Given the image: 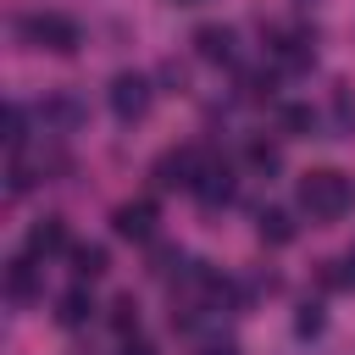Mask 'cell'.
<instances>
[{
    "mask_svg": "<svg viewBox=\"0 0 355 355\" xmlns=\"http://www.w3.org/2000/svg\"><path fill=\"white\" fill-rule=\"evenodd\" d=\"M349 205H355V189H349V178H344V172L316 166V172H305V178H300V211H305L311 222H338Z\"/></svg>",
    "mask_w": 355,
    "mask_h": 355,
    "instance_id": "cell-1",
    "label": "cell"
},
{
    "mask_svg": "<svg viewBox=\"0 0 355 355\" xmlns=\"http://www.w3.org/2000/svg\"><path fill=\"white\" fill-rule=\"evenodd\" d=\"M17 33H22V44L50 50V55H72V50L83 44L78 22H72V17H61V11H28V17L17 22Z\"/></svg>",
    "mask_w": 355,
    "mask_h": 355,
    "instance_id": "cell-2",
    "label": "cell"
},
{
    "mask_svg": "<svg viewBox=\"0 0 355 355\" xmlns=\"http://www.w3.org/2000/svg\"><path fill=\"white\" fill-rule=\"evenodd\" d=\"M105 100H111V111H116L122 122H139V116L150 111L155 89H150V78H144V72H116V78H111V89H105Z\"/></svg>",
    "mask_w": 355,
    "mask_h": 355,
    "instance_id": "cell-3",
    "label": "cell"
},
{
    "mask_svg": "<svg viewBox=\"0 0 355 355\" xmlns=\"http://www.w3.org/2000/svg\"><path fill=\"white\" fill-rule=\"evenodd\" d=\"M155 200H122L116 211H111V233L116 239H128V244H144L150 233H155Z\"/></svg>",
    "mask_w": 355,
    "mask_h": 355,
    "instance_id": "cell-4",
    "label": "cell"
},
{
    "mask_svg": "<svg viewBox=\"0 0 355 355\" xmlns=\"http://www.w3.org/2000/svg\"><path fill=\"white\" fill-rule=\"evenodd\" d=\"M200 166H205V155H200L194 144H183V150H166V155L155 161V183H161V189H194Z\"/></svg>",
    "mask_w": 355,
    "mask_h": 355,
    "instance_id": "cell-5",
    "label": "cell"
},
{
    "mask_svg": "<svg viewBox=\"0 0 355 355\" xmlns=\"http://www.w3.org/2000/svg\"><path fill=\"white\" fill-rule=\"evenodd\" d=\"M189 194H194L200 205H211V211H216V205H227V200H233V166L205 155V166H200V178H194V189H189Z\"/></svg>",
    "mask_w": 355,
    "mask_h": 355,
    "instance_id": "cell-6",
    "label": "cell"
},
{
    "mask_svg": "<svg viewBox=\"0 0 355 355\" xmlns=\"http://www.w3.org/2000/svg\"><path fill=\"white\" fill-rule=\"evenodd\" d=\"M272 61L277 67H288V72H300V67H311L316 61V39L311 33H272Z\"/></svg>",
    "mask_w": 355,
    "mask_h": 355,
    "instance_id": "cell-7",
    "label": "cell"
},
{
    "mask_svg": "<svg viewBox=\"0 0 355 355\" xmlns=\"http://www.w3.org/2000/svg\"><path fill=\"white\" fill-rule=\"evenodd\" d=\"M61 250H67V222L61 216H39L28 227V255L44 261V255H61Z\"/></svg>",
    "mask_w": 355,
    "mask_h": 355,
    "instance_id": "cell-8",
    "label": "cell"
},
{
    "mask_svg": "<svg viewBox=\"0 0 355 355\" xmlns=\"http://www.w3.org/2000/svg\"><path fill=\"white\" fill-rule=\"evenodd\" d=\"M194 50H200L205 61H233V28H227V22H205V28L194 33Z\"/></svg>",
    "mask_w": 355,
    "mask_h": 355,
    "instance_id": "cell-9",
    "label": "cell"
},
{
    "mask_svg": "<svg viewBox=\"0 0 355 355\" xmlns=\"http://www.w3.org/2000/svg\"><path fill=\"white\" fill-rule=\"evenodd\" d=\"M255 233H261V244H272V250H283V244H294V216L288 211H277V205H266L261 211V222H255Z\"/></svg>",
    "mask_w": 355,
    "mask_h": 355,
    "instance_id": "cell-10",
    "label": "cell"
},
{
    "mask_svg": "<svg viewBox=\"0 0 355 355\" xmlns=\"http://www.w3.org/2000/svg\"><path fill=\"white\" fill-rule=\"evenodd\" d=\"M89 316H94V300H89V288H83V283H78V288H67V294L55 300V322H61V327H83Z\"/></svg>",
    "mask_w": 355,
    "mask_h": 355,
    "instance_id": "cell-11",
    "label": "cell"
},
{
    "mask_svg": "<svg viewBox=\"0 0 355 355\" xmlns=\"http://www.w3.org/2000/svg\"><path fill=\"white\" fill-rule=\"evenodd\" d=\"M6 294H11V300H33V294H39V283H33V255L11 261V272H6Z\"/></svg>",
    "mask_w": 355,
    "mask_h": 355,
    "instance_id": "cell-12",
    "label": "cell"
},
{
    "mask_svg": "<svg viewBox=\"0 0 355 355\" xmlns=\"http://www.w3.org/2000/svg\"><path fill=\"white\" fill-rule=\"evenodd\" d=\"M105 266H111V261H105L100 244H78V250H72V272H78L83 283H89V277H105Z\"/></svg>",
    "mask_w": 355,
    "mask_h": 355,
    "instance_id": "cell-13",
    "label": "cell"
},
{
    "mask_svg": "<svg viewBox=\"0 0 355 355\" xmlns=\"http://www.w3.org/2000/svg\"><path fill=\"white\" fill-rule=\"evenodd\" d=\"M277 122H283V133H288V139H305V133L316 128L311 105H283V111H277Z\"/></svg>",
    "mask_w": 355,
    "mask_h": 355,
    "instance_id": "cell-14",
    "label": "cell"
},
{
    "mask_svg": "<svg viewBox=\"0 0 355 355\" xmlns=\"http://www.w3.org/2000/svg\"><path fill=\"white\" fill-rule=\"evenodd\" d=\"M150 272H155V277H172V272L183 277V272H189V261H183V250H178V244H161V250H155V261H150Z\"/></svg>",
    "mask_w": 355,
    "mask_h": 355,
    "instance_id": "cell-15",
    "label": "cell"
},
{
    "mask_svg": "<svg viewBox=\"0 0 355 355\" xmlns=\"http://www.w3.org/2000/svg\"><path fill=\"white\" fill-rule=\"evenodd\" d=\"M250 166H255V172H277V166H283V155H277V144H266V139H255V144H250Z\"/></svg>",
    "mask_w": 355,
    "mask_h": 355,
    "instance_id": "cell-16",
    "label": "cell"
},
{
    "mask_svg": "<svg viewBox=\"0 0 355 355\" xmlns=\"http://www.w3.org/2000/svg\"><path fill=\"white\" fill-rule=\"evenodd\" d=\"M111 311H116V316H111V327H116V333H133V327H139V305H133V294H122Z\"/></svg>",
    "mask_w": 355,
    "mask_h": 355,
    "instance_id": "cell-17",
    "label": "cell"
},
{
    "mask_svg": "<svg viewBox=\"0 0 355 355\" xmlns=\"http://www.w3.org/2000/svg\"><path fill=\"white\" fill-rule=\"evenodd\" d=\"M327 283H333V288H355V250L338 255V261L327 266Z\"/></svg>",
    "mask_w": 355,
    "mask_h": 355,
    "instance_id": "cell-18",
    "label": "cell"
},
{
    "mask_svg": "<svg viewBox=\"0 0 355 355\" xmlns=\"http://www.w3.org/2000/svg\"><path fill=\"white\" fill-rule=\"evenodd\" d=\"M316 327H322V311L305 305V311H300V333H316Z\"/></svg>",
    "mask_w": 355,
    "mask_h": 355,
    "instance_id": "cell-19",
    "label": "cell"
},
{
    "mask_svg": "<svg viewBox=\"0 0 355 355\" xmlns=\"http://www.w3.org/2000/svg\"><path fill=\"white\" fill-rule=\"evenodd\" d=\"M200 355H239V349H233V344H205Z\"/></svg>",
    "mask_w": 355,
    "mask_h": 355,
    "instance_id": "cell-20",
    "label": "cell"
},
{
    "mask_svg": "<svg viewBox=\"0 0 355 355\" xmlns=\"http://www.w3.org/2000/svg\"><path fill=\"white\" fill-rule=\"evenodd\" d=\"M122 355H155V349H150V344H128Z\"/></svg>",
    "mask_w": 355,
    "mask_h": 355,
    "instance_id": "cell-21",
    "label": "cell"
},
{
    "mask_svg": "<svg viewBox=\"0 0 355 355\" xmlns=\"http://www.w3.org/2000/svg\"><path fill=\"white\" fill-rule=\"evenodd\" d=\"M183 6H189V0H183Z\"/></svg>",
    "mask_w": 355,
    "mask_h": 355,
    "instance_id": "cell-22",
    "label": "cell"
}]
</instances>
